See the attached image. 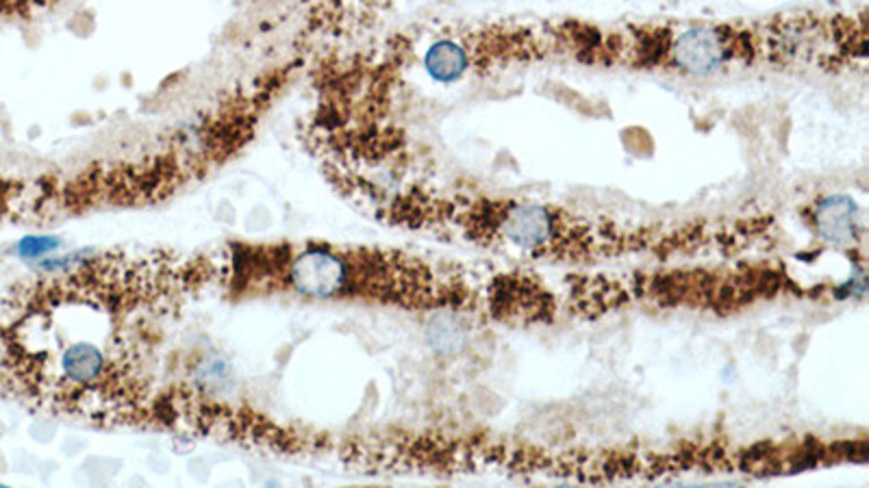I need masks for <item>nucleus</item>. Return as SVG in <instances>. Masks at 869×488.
Wrapping results in <instances>:
<instances>
[{
    "label": "nucleus",
    "instance_id": "obj_6",
    "mask_svg": "<svg viewBox=\"0 0 869 488\" xmlns=\"http://www.w3.org/2000/svg\"><path fill=\"white\" fill-rule=\"evenodd\" d=\"M54 246H57L54 239H48V237H28V239H24V241L17 243V254H20L22 259H35V256H41V254L50 252Z\"/></svg>",
    "mask_w": 869,
    "mask_h": 488
},
{
    "label": "nucleus",
    "instance_id": "obj_4",
    "mask_svg": "<svg viewBox=\"0 0 869 488\" xmlns=\"http://www.w3.org/2000/svg\"><path fill=\"white\" fill-rule=\"evenodd\" d=\"M233 267L240 289L285 291L314 300H368L412 311H493L465 272L399 250L335 243L242 248Z\"/></svg>",
    "mask_w": 869,
    "mask_h": 488
},
{
    "label": "nucleus",
    "instance_id": "obj_1",
    "mask_svg": "<svg viewBox=\"0 0 869 488\" xmlns=\"http://www.w3.org/2000/svg\"><path fill=\"white\" fill-rule=\"evenodd\" d=\"M216 272L168 259H94L57 274L37 289L17 328L13 380L41 406L72 417H152L150 330Z\"/></svg>",
    "mask_w": 869,
    "mask_h": 488
},
{
    "label": "nucleus",
    "instance_id": "obj_2",
    "mask_svg": "<svg viewBox=\"0 0 869 488\" xmlns=\"http://www.w3.org/2000/svg\"><path fill=\"white\" fill-rule=\"evenodd\" d=\"M396 222L465 239L480 248L561 263H602L626 256L731 254L761 239L768 217L698 222H624L609 215L467 191L409 189L390 204Z\"/></svg>",
    "mask_w": 869,
    "mask_h": 488
},
{
    "label": "nucleus",
    "instance_id": "obj_5",
    "mask_svg": "<svg viewBox=\"0 0 869 488\" xmlns=\"http://www.w3.org/2000/svg\"><path fill=\"white\" fill-rule=\"evenodd\" d=\"M859 209L848 198H829L818 213V226L822 235L835 243H850L857 239V228H861Z\"/></svg>",
    "mask_w": 869,
    "mask_h": 488
},
{
    "label": "nucleus",
    "instance_id": "obj_3",
    "mask_svg": "<svg viewBox=\"0 0 869 488\" xmlns=\"http://www.w3.org/2000/svg\"><path fill=\"white\" fill-rule=\"evenodd\" d=\"M556 54L604 67L672 70L709 76L737 67L813 63L840 67L866 59V20L779 15L750 24H652L600 30L580 22L552 26Z\"/></svg>",
    "mask_w": 869,
    "mask_h": 488
},
{
    "label": "nucleus",
    "instance_id": "obj_7",
    "mask_svg": "<svg viewBox=\"0 0 869 488\" xmlns=\"http://www.w3.org/2000/svg\"><path fill=\"white\" fill-rule=\"evenodd\" d=\"M0 2H7V4H13V7H20V4H30V2H39V0H0Z\"/></svg>",
    "mask_w": 869,
    "mask_h": 488
}]
</instances>
